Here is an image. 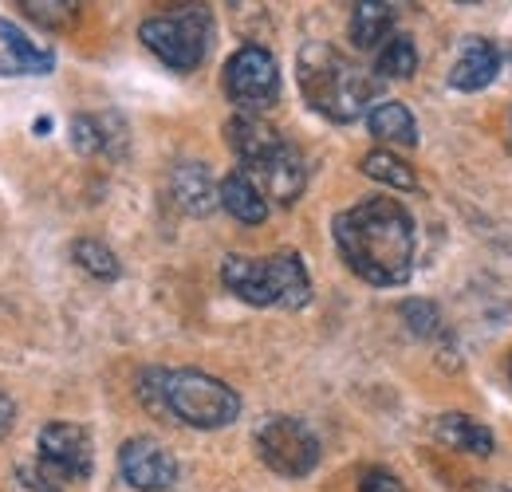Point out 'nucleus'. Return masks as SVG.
Wrapping results in <instances>:
<instances>
[{"mask_svg":"<svg viewBox=\"0 0 512 492\" xmlns=\"http://www.w3.org/2000/svg\"><path fill=\"white\" fill-rule=\"evenodd\" d=\"M335 248L343 264L375 284V288H398L410 280L414 264V221L398 201L367 197L335 217Z\"/></svg>","mask_w":512,"mask_h":492,"instance_id":"f257e3e1","label":"nucleus"},{"mask_svg":"<svg viewBox=\"0 0 512 492\" xmlns=\"http://www.w3.org/2000/svg\"><path fill=\"white\" fill-rule=\"evenodd\" d=\"M142 398L193 430H221L241 414L237 390L201 370H150L142 374Z\"/></svg>","mask_w":512,"mask_h":492,"instance_id":"f03ea898","label":"nucleus"},{"mask_svg":"<svg viewBox=\"0 0 512 492\" xmlns=\"http://www.w3.org/2000/svg\"><path fill=\"white\" fill-rule=\"evenodd\" d=\"M300 87L304 99L335 123L359 119L375 99V79L327 44H308L300 52Z\"/></svg>","mask_w":512,"mask_h":492,"instance_id":"7ed1b4c3","label":"nucleus"},{"mask_svg":"<svg viewBox=\"0 0 512 492\" xmlns=\"http://www.w3.org/2000/svg\"><path fill=\"white\" fill-rule=\"evenodd\" d=\"M221 280L237 300H245L253 308L296 311L312 300V280H308V268L296 252H272L264 260L229 256L221 264Z\"/></svg>","mask_w":512,"mask_h":492,"instance_id":"20e7f679","label":"nucleus"},{"mask_svg":"<svg viewBox=\"0 0 512 492\" xmlns=\"http://www.w3.org/2000/svg\"><path fill=\"white\" fill-rule=\"evenodd\" d=\"M32 492H64L67 481L91 477V437L75 422H52L40 430V461L20 465Z\"/></svg>","mask_w":512,"mask_h":492,"instance_id":"39448f33","label":"nucleus"},{"mask_svg":"<svg viewBox=\"0 0 512 492\" xmlns=\"http://www.w3.org/2000/svg\"><path fill=\"white\" fill-rule=\"evenodd\" d=\"M209 16L201 8L190 12H178V16H154L138 28L142 44L174 71H193L197 63L205 60V48H209Z\"/></svg>","mask_w":512,"mask_h":492,"instance_id":"423d86ee","label":"nucleus"},{"mask_svg":"<svg viewBox=\"0 0 512 492\" xmlns=\"http://www.w3.org/2000/svg\"><path fill=\"white\" fill-rule=\"evenodd\" d=\"M256 449L280 477H308L320 465V437L296 418H268L256 430Z\"/></svg>","mask_w":512,"mask_h":492,"instance_id":"0eeeda50","label":"nucleus"},{"mask_svg":"<svg viewBox=\"0 0 512 492\" xmlns=\"http://www.w3.org/2000/svg\"><path fill=\"white\" fill-rule=\"evenodd\" d=\"M225 91L229 99L241 107V111H264L276 103L280 95V67H276V56L260 44H245L241 52H233L229 63H225Z\"/></svg>","mask_w":512,"mask_h":492,"instance_id":"6e6552de","label":"nucleus"},{"mask_svg":"<svg viewBox=\"0 0 512 492\" xmlns=\"http://www.w3.org/2000/svg\"><path fill=\"white\" fill-rule=\"evenodd\" d=\"M119 473L130 489L138 492H166L178 481V461L166 445H158L154 437H130L119 449Z\"/></svg>","mask_w":512,"mask_h":492,"instance_id":"1a4fd4ad","label":"nucleus"},{"mask_svg":"<svg viewBox=\"0 0 512 492\" xmlns=\"http://www.w3.org/2000/svg\"><path fill=\"white\" fill-rule=\"evenodd\" d=\"M245 174L256 182V189L264 193V201H280V205H292L300 193H304V162L292 146H280L276 154H268L264 162L245 166Z\"/></svg>","mask_w":512,"mask_h":492,"instance_id":"9d476101","label":"nucleus"},{"mask_svg":"<svg viewBox=\"0 0 512 492\" xmlns=\"http://www.w3.org/2000/svg\"><path fill=\"white\" fill-rule=\"evenodd\" d=\"M497 71H501V52H497V44H489V40H481V36H469V40L461 44V56L453 63V71H449V83H453L457 91H481V87H489V83L497 79Z\"/></svg>","mask_w":512,"mask_h":492,"instance_id":"9b49d317","label":"nucleus"},{"mask_svg":"<svg viewBox=\"0 0 512 492\" xmlns=\"http://www.w3.org/2000/svg\"><path fill=\"white\" fill-rule=\"evenodd\" d=\"M170 189H174L178 205H182L190 217H205V213H213V209L221 205V193H217V185H213L209 170H205L201 162H182V166L174 170V178H170Z\"/></svg>","mask_w":512,"mask_h":492,"instance_id":"f8f14e48","label":"nucleus"},{"mask_svg":"<svg viewBox=\"0 0 512 492\" xmlns=\"http://www.w3.org/2000/svg\"><path fill=\"white\" fill-rule=\"evenodd\" d=\"M225 134H229V146L241 154V162H245V166L264 162L268 154H276V150L284 146V138L264 123V119H256V115H237L233 123L225 126Z\"/></svg>","mask_w":512,"mask_h":492,"instance_id":"ddd939ff","label":"nucleus"},{"mask_svg":"<svg viewBox=\"0 0 512 492\" xmlns=\"http://www.w3.org/2000/svg\"><path fill=\"white\" fill-rule=\"evenodd\" d=\"M217 193H221V209L233 213L241 225H260V221H268V201H264V193L256 189V182L245 170H233L225 182L217 185Z\"/></svg>","mask_w":512,"mask_h":492,"instance_id":"4468645a","label":"nucleus"},{"mask_svg":"<svg viewBox=\"0 0 512 492\" xmlns=\"http://www.w3.org/2000/svg\"><path fill=\"white\" fill-rule=\"evenodd\" d=\"M0 44H4V52L12 56V67H20V71H28V75H48V71L56 67V56H52L44 44L28 40L12 20H0Z\"/></svg>","mask_w":512,"mask_h":492,"instance_id":"2eb2a0df","label":"nucleus"},{"mask_svg":"<svg viewBox=\"0 0 512 492\" xmlns=\"http://www.w3.org/2000/svg\"><path fill=\"white\" fill-rule=\"evenodd\" d=\"M367 126H371V134L383 138V142H402V146H414V142H418V123H414L410 107L398 103V99H386L379 107H371Z\"/></svg>","mask_w":512,"mask_h":492,"instance_id":"dca6fc26","label":"nucleus"},{"mask_svg":"<svg viewBox=\"0 0 512 492\" xmlns=\"http://www.w3.org/2000/svg\"><path fill=\"white\" fill-rule=\"evenodd\" d=\"M394 28V8L390 4H355L351 12V44L355 48H383Z\"/></svg>","mask_w":512,"mask_h":492,"instance_id":"f3484780","label":"nucleus"},{"mask_svg":"<svg viewBox=\"0 0 512 492\" xmlns=\"http://www.w3.org/2000/svg\"><path fill=\"white\" fill-rule=\"evenodd\" d=\"M438 437L453 449H461V453H477V457L493 453V433L485 430L481 422H473V418H461V414H446L438 422Z\"/></svg>","mask_w":512,"mask_h":492,"instance_id":"a211bd4d","label":"nucleus"},{"mask_svg":"<svg viewBox=\"0 0 512 492\" xmlns=\"http://www.w3.org/2000/svg\"><path fill=\"white\" fill-rule=\"evenodd\" d=\"M418 71V48L410 36H390L383 48H379V60H375V75L383 79H410Z\"/></svg>","mask_w":512,"mask_h":492,"instance_id":"6ab92c4d","label":"nucleus"},{"mask_svg":"<svg viewBox=\"0 0 512 492\" xmlns=\"http://www.w3.org/2000/svg\"><path fill=\"white\" fill-rule=\"evenodd\" d=\"M363 174L371 178V182H383L390 189H418V178H414V170L402 162V158H394L390 150H371L367 158H363Z\"/></svg>","mask_w":512,"mask_h":492,"instance_id":"aec40b11","label":"nucleus"},{"mask_svg":"<svg viewBox=\"0 0 512 492\" xmlns=\"http://www.w3.org/2000/svg\"><path fill=\"white\" fill-rule=\"evenodd\" d=\"M71 256H75V264L83 268V272H91L95 280H119V256L111 252V248L103 245V241H75V248H71Z\"/></svg>","mask_w":512,"mask_h":492,"instance_id":"412c9836","label":"nucleus"},{"mask_svg":"<svg viewBox=\"0 0 512 492\" xmlns=\"http://www.w3.org/2000/svg\"><path fill=\"white\" fill-rule=\"evenodd\" d=\"M71 146L79 154H95L103 146V130H99V123L91 115H75L71 119Z\"/></svg>","mask_w":512,"mask_h":492,"instance_id":"4be33fe9","label":"nucleus"},{"mask_svg":"<svg viewBox=\"0 0 512 492\" xmlns=\"http://www.w3.org/2000/svg\"><path fill=\"white\" fill-rule=\"evenodd\" d=\"M402 315H406V323L418 331V335H434L438 331V308L434 304H422V300H410L406 308H402Z\"/></svg>","mask_w":512,"mask_h":492,"instance_id":"5701e85b","label":"nucleus"},{"mask_svg":"<svg viewBox=\"0 0 512 492\" xmlns=\"http://www.w3.org/2000/svg\"><path fill=\"white\" fill-rule=\"evenodd\" d=\"M359 492H406V489H402V481H398L394 473H386V469H367V473L359 477Z\"/></svg>","mask_w":512,"mask_h":492,"instance_id":"b1692460","label":"nucleus"},{"mask_svg":"<svg viewBox=\"0 0 512 492\" xmlns=\"http://www.w3.org/2000/svg\"><path fill=\"white\" fill-rule=\"evenodd\" d=\"M20 8L32 12V20H40V24H67L64 16H56V12H71V4H56V0H48V4H40V0H24Z\"/></svg>","mask_w":512,"mask_h":492,"instance_id":"393cba45","label":"nucleus"},{"mask_svg":"<svg viewBox=\"0 0 512 492\" xmlns=\"http://www.w3.org/2000/svg\"><path fill=\"white\" fill-rule=\"evenodd\" d=\"M12 422H16V406H12V402L0 394V433L12 430Z\"/></svg>","mask_w":512,"mask_h":492,"instance_id":"a878e982","label":"nucleus"}]
</instances>
